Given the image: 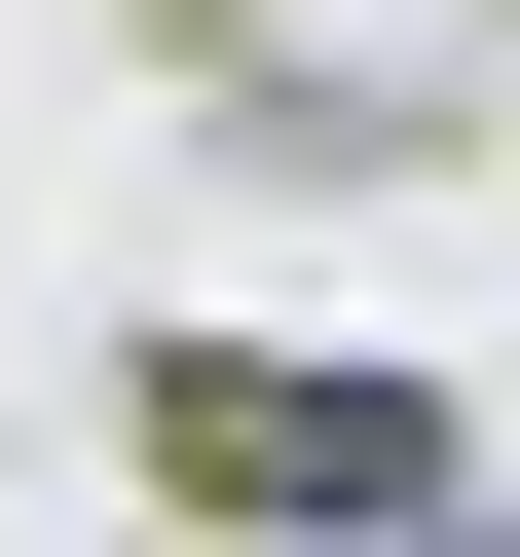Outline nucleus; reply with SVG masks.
<instances>
[{"label": "nucleus", "instance_id": "f03ea898", "mask_svg": "<svg viewBox=\"0 0 520 557\" xmlns=\"http://www.w3.org/2000/svg\"><path fill=\"white\" fill-rule=\"evenodd\" d=\"M372 557H520V520H372Z\"/></svg>", "mask_w": 520, "mask_h": 557}, {"label": "nucleus", "instance_id": "f257e3e1", "mask_svg": "<svg viewBox=\"0 0 520 557\" xmlns=\"http://www.w3.org/2000/svg\"><path fill=\"white\" fill-rule=\"evenodd\" d=\"M112 409H149V483H186V520H260V557L446 520V372H335V335H149Z\"/></svg>", "mask_w": 520, "mask_h": 557}]
</instances>
